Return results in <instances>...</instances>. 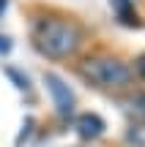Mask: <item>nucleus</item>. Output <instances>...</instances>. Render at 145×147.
I'll return each instance as SVG.
<instances>
[{
  "label": "nucleus",
  "mask_w": 145,
  "mask_h": 147,
  "mask_svg": "<svg viewBox=\"0 0 145 147\" xmlns=\"http://www.w3.org/2000/svg\"><path fill=\"white\" fill-rule=\"evenodd\" d=\"M74 131H77L80 139L93 142V139H99L104 131H107V123H104L96 112H82V115L74 117Z\"/></svg>",
  "instance_id": "4"
},
{
  "label": "nucleus",
  "mask_w": 145,
  "mask_h": 147,
  "mask_svg": "<svg viewBox=\"0 0 145 147\" xmlns=\"http://www.w3.org/2000/svg\"><path fill=\"white\" fill-rule=\"evenodd\" d=\"M30 41L41 57L47 60H69L85 44V27L77 19L63 14L36 16L30 25Z\"/></svg>",
  "instance_id": "1"
},
{
  "label": "nucleus",
  "mask_w": 145,
  "mask_h": 147,
  "mask_svg": "<svg viewBox=\"0 0 145 147\" xmlns=\"http://www.w3.org/2000/svg\"><path fill=\"white\" fill-rule=\"evenodd\" d=\"M8 52H11V38L0 33V55H8Z\"/></svg>",
  "instance_id": "7"
},
{
  "label": "nucleus",
  "mask_w": 145,
  "mask_h": 147,
  "mask_svg": "<svg viewBox=\"0 0 145 147\" xmlns=\"http://www.w3.org/2000/svg\"><path fill=\"white\" fill-rule=\"evenodd\" d=\"M44 84H47V93H49V98H52V106L58 109V115H60V117L74 115L77 101H74V93H71L69 84H66L58 74H52V71L44 74Z\"/></svg>",
  "instance_id": "3"
},
{
  "label": "nucleus",
  "mask_w": 145,
  "mask_h": 147,
  "mask_svg": "<svg viewBox=\"0 0 145 147\" xmlns=\"http://www.w3.org/2000/svg\"><path fill=\"white\" fill-rule=\"evenodd\" d=\"M77 71L91 87L104 93H129L137 79L134 68L115 55H91L80 63Z\"/></svg>",
  "instance_id": "2"
},
{
  "label": "nucleus",
  "mask_w": 145,
  "mask_h": 147,
  "mask_svg": "<svg viewBox=\"0 0 145 147\" xmlns=\"http://www.w3.org/2000/svg\"><path fill=\"white\" fill-rule=\"evenodd\" d=\"M0 11H5V0H0Z\"/></svg>",
  "instance_id": "8"
},
{
  "label": "nucleus",
  "mask_w": 145,
  "mask_h": 147,
  "mask_svg": "<svg viewBox=\"0 0 145 147\" xmlns=\"http://www.w3.org/2000/svg\"><path fill=\"white\" fill-rule=\"evenodd\" d=\"M126 109H129V115L134 117L137 123H145V93L129 95V101H126Z\"/></svg>",
  "instance_id": "6"
},
{
  "label": "nucleus",
  "mask_w": 145,
  "mask_h": 147,
  "mask_svg": "<svg viewBox=\"0 0 145 147\" xmlns=\"http://www.w3.org/2000/svg\"><path fill=\"white\" fill-rule=\"evenodd\" d=\"M110 5H112V11L118 14L120 25H126V27H140V16H137L131 0H110Z\"/></svg>",
  "instance_id": "5"
}]
</instances>
